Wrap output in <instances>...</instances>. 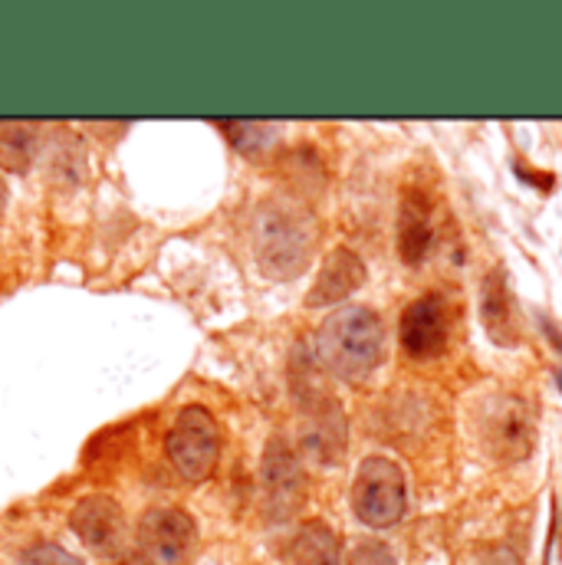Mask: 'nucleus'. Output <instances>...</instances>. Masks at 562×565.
I'll use <instances>...</instances> for the list:
<instances>
[{"label":"nucleus","mask_w":562,"mask_h":565,"mask_svg":"<svg viewBox=\"0 0 562 565\" xmlns=\"http://www.w3.org/2000/svg\"><path fill=\"white\" fill-rule=\"evenodd\" d=\"M480 316H484V329L497 345H513L517 342V312H513V299H510V286L503 270L497 267L480 289Z\"/></svg>","instance_id":"nucleus-11"},{"label":"nucleus","mask_w":562,"mask_h":565,"mask_svg":"<svg viewBox=\"0 0 562 565\" xmlns=\"http://www.w3.org/2000/svg\"><path fill=\"white\" fill-rule=\"evenodd\" d=\"M385 329L369 306H342L322 319L312 335L319 369L342 382H362L382 362Z\"/></svg>","instance_id":"nucleus-2"},{"label":"nucleus","mask_w":562,"mask_h":565,"mask_svg":"<svg viewBox=\"0 0 562 565\" xmlns=\"http://www.w3.org/2000/svg\"><path fill=\"white\" fill-rule=\"evenodd\" d=\"M346 565H399V563H395V556H392V550H389L385 543H379V540H362V543H356V546H352V553H349Z\"/></svg>","instance_id":"nucleus-17"},{"label":"nucleus","mask_w":562,"mask_h":565,"mask_svg":"<svg viewBox=\"0 0 562 565\" xmlns=\"http://www.w3.org/2000/svg\"><path fill=\"white\" fill-rule=\"evenodd\" d=\"M365 282V264L356 250L349 247H336L326 264L319 267V277L309 286L306 306L309 309H322V306H336L346 296H352L359 286Z\"/></svg>","instance_id":"nucleus-10"},{"label":"nucleus","mask_w":562,"mask_h":565,"mask_svg":"<svg viewBox=\"0 0 562 565\" xmlns=\"http://www.w3.org/2000/svg\"><path fill=\"white\" fill-rule=\"evenodd\" d=\"M136 546L148 565H188L198 550V523L178 507H151L136 526Z\"/></svg>","instance_id":"nucleus-6"},{"label":"nucleus","mask_w":562,"mask_h":565,"mask_svg":"<svg viewBox=\"0 0 562 565\" xmlns=\"http://www.w3.org/2000/svg\"><path fill=\"white\" fill-rule=\"evenodd\" d=\"M450 339V312L441 296H422L402 312V349L412 359H437Z\"/></svg>","instance_id":"nucleus-9"},{"label":"nucleus","mask_w":562,"mask_h":565,"mask_svg":"<svg viewBox=\"0 0 562 565\" xmlns=\"http://www.w3.org/2000/svg\"><path fill=\"white\" fill-rule=\"evenodd\" d=\"M319 247V221L296 198H267L254 214V254L271 280H296Z\"/></svg>","instance_id":"nucleus-1"},{"label":"nucleus","mask_w":562,"mask_h":565,"mask_svg":"<svg viewBox=\"0 0 562 565\" xmlns=\"http://www.w3.org/2000/svg\"><path fill=\"white\" fill-rule=\"evenodd\" d=\"M23 565H86L79 556H73L70 550L56 546V543H36L23 553Z\"/></svg>","instance_id":"nucleus-16"},{"label":"nucleus","mask_w":562,"mask_h":565,"mask_svg":"<svg viewBox=\"0 0 562 565\" xmlns=\"http://www.w3.org/2000/svg\"><path fill=\"white\" fill-rule=\"evenodd\" d=\"M309 372L312 369L303 365L296 388V402L303 408V444L312 457L336 463L346 454V415L336 395L322 388Z\"/></svg>","instance_id":"nucleus-5"},{"label":"nucleus","mask_w":562,"mask_h":565,"mask_svg":"<svg viewBox=\"0 0 562 565\" xmlns=\"http://www.w3.org/2000/svg\"><path fill=\"white\" fill-rule=\"evenodd\" d=\"M40 148V129L33 122H0V171L23 174Z\"/></svg>","instance_id":"nucleus-14"},{"label":"nucleus","mask_w":562,"mask_h":565,"mask_svg":"<svg viewBox=\"0 0 562 565\" xmlns=\"http://www.w3.org/2000/svg\"><path fill=\"white\" fill-rule=\"evenodd\" d=\"M70 526L79 536V543L89 553H96V556L116 559L126 550V536H129L126 513H123L119 500L109 497V493H89V497H83L73 507V513H70Z\"/></svg>","instance_id":"nucleus-7"},{"label":"nucleus","mask_w":562,"mask_h":565,"mask_svg":"<svg viewBox=\"0 0 562 565\" xmlns=\"http://www.w3.org/2000/svg\"><path fill=\"white\" fill-rule=\"evenodd\" d=\"M293 565H342V546L332 526L322 520L303 523L293 540Z\"/></svg>","instance_id":"nucleus-13"},{"label":"nucleus","mask_w":562,"mask_h":565,"mask_svg":"<svg viewBox=\"0 0 562 565\" xmlns=\"http://www.w3.org/2000/svg\"><path fill=\"white\" fill-rule=\"evenodd\" d=\"M352 510L372 530L395 526L409 510V483L395 460L365 457L352 483Z\"/></svg>","instance_id":"nucleus-4"},{"label":"nucleus","mask_w":562,"mask_h":565,"mask_svg":"<svg viewBox=\"0 0 562 565\" xmlns=\"http://www.w3.org/2000/svg\"><path fill=\"white\" fill-rule=\"evenodd\" d=\"M165 454L174 467V473L188 483H201L218 470L221 460V427L218 418L201 408L188 405L174 418L168 437H165Z\"/></svg>","instance_id":"nucleus-3"},{"label":"nucleus","mask_w":562,"mask_h":565,"mask_svg":"<svg viewBox=\"0 0 562 565\" xmlns=\"http://www.w3.org/2000/svg\"><path fill=\"white\" fill-rule=\"evenodd\" d=\"M119 565H148V563H145L139 553H136V556H126V559H119Z\"/></svg>","instance_id":"nucleus-19"},{"label":"nucleus","mask_w":562,"mask_h":565,"mask_svg":"<svg viewBox=\"0 0 562 565\" xmlns=\"http://www.w3.org/2000/svg\"><path fill=\"white\" fill-rule=\"evenodd\" d=\"M224 132H231L227 139L234 141L241 151H257L264 145H271L274 139V126H264V122H218Z\"/></svg>","instance_id":"nucleus-15"},{"label":"nucleus","mask_w":562,"mask_h":565,"mask_svg":"<svg viewBox=\"0 0 562 565\" xmlns=\"http://www.w3.org/2000/svg\"><path fill=\"white\" fill-rule=\"evenodd\" d=\"M261 483H264L267 510L274 520H286L303 507V493H306L303 467L283 437L267 440L264 463H261Z\"/></svg>","instance_id":"nucleus-8"},{"label":"nucleus","mask_w":562,"mask_h":565,"mask_svg":"<svg viewBox=\"0 0 562 565\" xmlns=\"http://www.w3.org/2000/svg\"><path fill=\"white\" fill-rule=\"evenodd\" d=\"M7 207V181H3V171H0V214Z\"/></svg>","instance_id":"nucleus-18"},{"label":"nucleus","mask_w":562,"mask_h":565,"mask_svg":"<svg viewBox=\"0 0 562 565\" xmlns=\"http://www.w3.org/2000/svg\"><path fill=\"white\" fill-rule=\"evenodd\" d=\"M431 247V204L422 191L402 194V214H399V254L405 264H422Z\"/></svg>","instance_id":"nucleus-12"}]
</instances>
